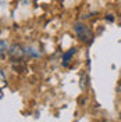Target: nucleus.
<instances>
[{
    "mask_svg": "<svg viewBox=\"0 0 121 122\" xmlns=\"http://www.w3.org/2000/svg\"><path fill=\"white\" fill-rule=\"evenodd\" d=\"M75 32L79 35V38L82 39V40H86L88 38H91V32L82 24H75Z\"/></svg>",
    "mask_w": 121,
    "mask_h": 122,
    "instance_id": "1",
    "label": "nucleus"
}]
</instances>
